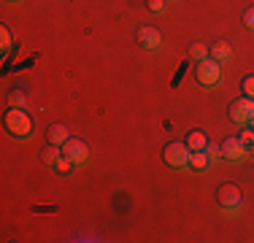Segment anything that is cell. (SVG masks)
<instances>
[{
    "instance_id": "cell-15",
    "label": "cell",
    "mask_w": 254,
    "mask_h": 243,
    "mask_svg": "<svg viewBox=\"0 0 254 243\" xmlns=\"http://www.w3.org/2000/svg\"><path fill=\"white\" fill-rule=\"evenodd\" d=\"M190 57L195 60V62H200V60L211 57V46L208 44H195V46L190 49Z\"/></svg>"
},
{
    "instance_id": "cell-20",
    "label": "cell",
    "mask_w": 254,
    "mask_h": 243,
    "mask_svg": "<svg viewBox=\"0 0 254 243\" xmlns=\"http://www.w3.org/2000/svg\"><path fill=\"white\" fill-rule=\"evenodd\" d=\"M54 168H57V170H60V173H68V170H70V168H73V162H70V160H68V157H65V154H63V157H60V160H57V162H54Z\"/></svg>"
},
{
    "instance_id": "cell-17",
    "label": "cell",
    "mask_w": 254,
    "mask_h": 243,
    "mask_svg": "<svg viewBox=\"0 0 254 243\" xmlns=\"http://www.w3.org/2000/svg\"><path fill=\"white\" fill-rule=\"evenodd\" d=\"M205 154H208V160L211 162H216V160H222V143L219 146H216V143H208V146H205Z\"/></svg>"
},
{
    "instance_id": "cell-16",
    "label": "cell",
    "mask_w": 254,
    "mask_h": 243,
    "mask_svg": "<svg viewBox=\"0 0 254 243\" xmlns=\"http://www.w3.org/2000/svg\"><path fill=\"white\" fill-rule=\"evenodd\" d=\"M11 44H14V41H11V33H8V27H0V52L3 54H8L11 52Z\"/></svg>"
},
{
    "instance_id": "cell-2",
    "label": "cell",
    "mask_w": 254,
    "mask_h": 243,
    "mask_svg": "<svg viewBox=\"0 0 254 243\" xmlns=\"http://www.w3.org/2000/svg\"><path fill=\"white\" fill-rule=\"evenodd\" d=\"M5 130L16 138H27L33 132V122H30L25 108H8L5 111Z\"/></svg>"
},
{
    "instance_id": "cell-21",
    "label": "cell",
    "mask_w": 254,
    "mask_h": 243,
    "mask_svg": "<svg viewBox=\"0 0 254 243\" xmlns=\"http://www.w3.org/2000/svg\"><path fill=\"white\" fill-rule=\"evenodd\" d=\"M244 22H246V27L254 30V5H249V8L244 11Z\"/></svg>"
},
{
    "instance_id": "cell-19",
    "label": "cell",
    "mask_w": 254,
    "mask_h": 243,
    "mask_svg": "<svg viewBox=\"0 0 254 243\" xmlns=\"http://www.w3.org/2000/svg\"><path fill=\"white\" fill-rule=\"evenodd\" d=\"M146 5H149V11H154V14H162L165 5H168V0H146Z\"/></svg>"
},
{
    "instance_id": "cell-25",
    "label": "cell",
    "mask_w": 254,
    "mask_h": 243,
    "mask_svg": "<svg viewBox=\"0 0 254 243\" xmlns=\"http://www.w3.org/2000/svg\"><path fill=\"white\" fill-rule=\"evenodd\" d=\"M252 154H254V149H252Z\"/></svg>"
},
{
    "instance_id": "cell-8",
    "label": "cell",
    "mask_w": 254,
    "mask_h": 243,
    "mask_svg": "<svg viewBox=\"0 0 254 243\" xmlns=\"http://www.w3.org/2000/svg\"><path fill=\"white\" fill-rule=\"evenodd\" d=\"M138 44H141L143 49H149V52H157V49L162 46L160 30H154V27H141V30H138Z\"/></svg>"
},
{
    "instance_id": "cell-11",
    "label": "cell",
    "mask_w": 254,
    "mask_h": 243,
    "mask_svg": "<svg viewBox=\"0 0 254 243\" xmlns=\"http://www.w3.org/2000/svg\"><path fill=\"white\" fill-rule=\"evenodd\" d=\"M187 146H190L192 151H203L205 146H208V138H205L200 130H197V132H190V138H187Z\"/></svg>"
},
{
    "instance_id": "cell-9",
    "label": "cell",
    "mask_w": 254,
    "mask_h": 243,
    "mask_svg": "<svg viewBox=\"0 0 254 243\" xmlns=\"http://www.w3.org/2000/svg\"><path fill=\"white\" fill-rule=\"evenodd\" d=\"M68 138H70V132H68V127H65V124H52L49 130H46V141L54 143V146H65Z\"/></svg>"
},
{
    "instance_id": "cell-5",
    "label": "cell",
    "mask_w": 254,
    "mask_h": 243,
    "mask_svg": "<svg viewBox=\"0 0 254 243\" xmlns=\"http://www.w3.org/2000/svg\"><path fill=\"white\" fill-rule=\"evenodd\" d=\"M254 117V100L252 97H238V100H233L230 103V119L235 122V124H241V127H246L252 122Z\"/></svg>"
},
{
    "instance_id": "cell-10",
    "label": "cell",
    "mask_w": 254,
    "mask_h": 243,
    "mask_svg": "<svg viewBox=\"0 0 254 243\" xmlns=\"http://www.w3.org/2000/svg\"><path fill=\"white\" fill-rule=\"evenodd\" d=\"M233 57V46L227 44V41H216V44H211V60H216V62H227V60Z\"/></svg>"
},
{
    "instance_id": "cell-14",
    "label": "cell",
    "mask_w": 254,
    "mask_h": 243,
    "mask_svg": "<svg viewBox=\"0 0 254 243\" xmlns=\"http://www.w3.org/2000/svg\"><path fill=\"white\" fill-rule=\"evenodd\" d=\"M208 154H205V151H192V157H190V165L195 168V170H205L208 168Z\"/></svg>"
},
{
    "instance_id": "cell-3",
    "label": "cell",
    "mask_w": 254,
    "mask_h": 243,
    "mask_svg": "<svg viewBox=\"0 0 254 243\" xmlns=\"http://www.w3.org/2000/svg\"><path fill=\"white\" fill-rule=\"evenodd\" d=\"M195 76H197V84L205 89H214L216 84L222 81V65L216 62V60H211V57H205L197 62V68H195Z\"/></svg>"
},
{
    "instance_id": "cell-24",
    "label": "cell",
    "mask_w": 254,
    "mask_h": 243,
    "mask_svg": "<svg viewBox=\"0 0 254 243\" xmlns=\"http://www.w3.org/2000/svg\"><path fill=\"white\" fill-rule=\"evenodd\" d=\"M249 124H252V130H254V117H252V122H249Z\"/></svg>"
},
{
    "instance_id": "cell-23",
    "label": "cell",
    "mask_w": 254,
    "mask_h": 243,
    "mask_svg": "<svg viewBox=\"0 0 254 243\" xmlns=\"http://www.w3.org/2000/svg\"><path fill=\"white\" fill-rule=\"evenodd\" d=\"M5 3H22V0H5Z\"/></svg>"
},
{
    "instance_id": "cell-18",
    "label": "cell",
    "mask_w": 254,
    "mask_h": 243,
    "mask_svg": "<svg viewBox=\"0 0 254 243\" xmlns=\"http://www.w3.org/2000/svg\"><path fill=\"white\" fill-rule=\"evenodd\" d=\"M241 89H244L246 97H252V100H254V76H246L244 84H241Z\"/></svg>"
},
{
    "instance_id": "cell-4",
    "label": "cell",
    "mask_w": 254,
    "mask_h": 243,
    "mask_svg": "<svg viewBox=\"0 0 254 243\" xmlns=\"http://www.w3.org/2000/svg\"><path fill=\"white\" fill-rule=\"evenodd\" d=\"M216 203L227 216H235L241 211V189L235 184H222L216 189Z\"/></svg>"
},
{
    "instance_id": "cell-22",
    "label": "cell",
    "mask_w": 254,
    "mask_h": 243,
    "mask_svg": "<svg viewBox=\"0 0 254 243\" xmlns=\"http://www.w3.org/2000/svg\"><path fill=\"white\" fill-rule=\"evenodd\" d=\"M241 141H244L246 146H254V130H244L241 132Z\"/></svg>"
},
{
    "instance_id": "cell-1",
    "label": "cell",
    "mask_w": 254,
    "mask_h": 243,
    "mask_svg": "<svg viewBox=\"0 0 254 243\" xmlns=\"http://www.w3.org/2000/svg\"><path fill=\"white\" fill-rule=\"evenodd\" d=\"M190 157H192V149L187 146V141H184V143H181V141H173V143H168L165 149H162V160H165V165L173 168V170L190 168Z\"/></svg>"
},
{
    "instance_id": "cell-12",
    "label": "cell",
    "mask_w": 254,
    "mask_h": 243,
    "mask_svg": "<svg viewBox=\"0 0 254 243\" xmlns=\"http://www.w3.org/2000/svg\"><path fill=\"white\" fill-rule=\"evenodd\" d=\"M60 157H63V146L49 143V146L44 149V162H46V165H54V162H57Z\"/></svg>"
},
{
    "instance_id": "cell-7",
    "label": "cell",
    "mask_w": 254,
    "mask_h": 243,
    "mask_svg": "<svg viewBox=\"0 0 254 243\" xmlns=\"http://www.w3.org/2000/svg\"><path fill=\"white\" fill-rule=\"evenodd\" d=\"M63 154L68 157L73 165H84V162L89 160V146L81 141V138H68L63 146Z\"/></svg>"
},
{
    "instance_id": "cell-6",
    "label": "cell",
    "mask_w": 254,
    "mask_h": 243,
    "mask_svg": "<svg viewBox=\"0 0 254 243\" xmlns=\"http://www.w3.org/2000/svg\"><path fill=\"white\" fill-rule=\"evenodd\" d=\"M246 157H249V149H246V143L241 141V138H225L222 141V160H230V162H244Z\"/></svg>"
},
{
    "instance_id": "cell-13",
    "label": "cell",
    "mask_w": 254,
    "mask_h": 243,
    "mask_svg": "<svg viewBox=\"0 0 254 243\" xmlns=\"http://www.w3.org/2000/svg\"><path fill=\"white\" fill-rule=\"evenodd\" d=\"M8 106L11 108H25L27 106V92L25 89H14V92L8 95Z\"/></svg>"
}]
</instances>
